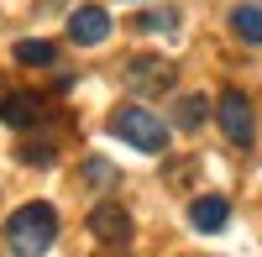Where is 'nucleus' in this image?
<instances>
[{
    "label": "nucleus",
    "mask_w": 262,
    "mask_h": 257,
    "mask_svg": "<svg viewBox=\"0 0 262 257\" xmlns=\"http://www.w3.org/2000/svg\"><path fill=\"white\" fill-rule=\"evenodd\" d=\"M6 242H11V252L16 257H42L53 242H58V210L53 205H21L16 216L6 221Z\"/></svg>",
    "instance_id": "obj_1"
},
{
    "label": "nucleus",
    "mask_w": 262,
    "mask_h": 257,
    "mask_svg": "<svg viewBox=\"0 0 262 257\" xmlns=\"http://www.w3.org/2000/svg\"><path fill=\"white\" fill-rule=\"evenodd\" d=\"M111 132L131 147H142V153H163L168 147V126L147 111V105H121V111L111 116Z\"/></svg>",
    "instance_id": "obj_2"
},
{
    "label": "nucleus",
    "mask_w": 262,
    "mask_h": 257,
    "mask_svg": "<svg viewBox=\"0 0 262 257\" xmlns=\"http://www.w3.org/2000/svg\"><path fill=\"white\" fill-rule=\"evenodd\" d=\"M215 111H221V126H226V137H231L236 147H252L257 126H252V105H247V95H242V90H226Z\"/></svg>",
    "instance_id": "obj_3"
},
{
    "label": "nucleus",
    "mask_w": 262,
    "mask_h": 257,
    "mask_svg": "<svg viewBox=\"0 0 262 257\" xmlns=\"http://www.w3.org/2000/svg\"><path fill=\"white\" fill-rule=\"evenodd\" d=\"M90 237H100L105 247H126L131 242V216H126L121 205H111V200L95 205L90 210Z\"/></svg>",
    "instance_id": "obj_4"
},
{
    "label": "nucleus",
    "mask_w": 262,
    "mask_h": 257,
    "mask_svg": "<svg viewBox=\"0 0 262 257\" xmlns=\"http://www.w3.org/2000/svg\"><path fill=\"white\" fill-rule=\"evenodd\" d=\"M69 37L79 42V48H95V42L111 37V16H105V6H79L69 16Z\"/></svg>",
    "instance_id": "obj_5"
},
{
    "label": "nucleus",
    "mask_w": 262,
    "mask_h": 257,
    "mask_svg": "<svg viewBox=\"0 0 262 257\" xmlns=\"http://www.w3.org/2000/svg\"><path fill=\"white\" fill-rule=\"evenodd\" d=\"M126 84H131V90H142V95H158V90L173 84V63H163V58H137V63L126 69Z\"/></svg>",
    "instance_id": "obj_6"
},
{
    "label": "nucleus",
    "mask_w": 262,
    "mask_h": 257,
    "mask_svg": "<svg viewBox=\"0 0 262 257\" xmlns=\"http://www.w3.org/2000/svg\"><path fill=\"white\" fill-rule=\"evenodd\" d=\"M226 221H231V200H221V195H200V200L189 205V226L205 231V237H215Z\"/></svg>",
    "instance_id": "obj_7"
},
{
    "label": "nucleus",
    "mask_w": 262,
    "mask_h": 257,
    "mask_svg": "<svg viewBox=\"0 0 262 257\" xmlns=\"http://www.w3.org/2000/svg\"><path fill=\"white\" fill-rule=\"evenodd\" d=\"M37 116H42L37 95H6V100H0V121H6V126H21V132H27V126H37Z\"/></svg>",
    "instance_id": "obj_8"
},
{
    "label": "nucleus",
    "mask_w": 262,
    "mask_h": 257,
    "mask_svg": "<svg viewBox=\"0 0 262 257\" xmlns=\"http://www.w3.org/2000/svg\"><path fill=\"white\" fill-rule=\"evenodd\" d=\"M231 32L242 37L247 48H257V42H262V6H257V0H247V6L231 11Z\"/></svg>",
    "instance_id": "obj_9"
},
{
    "label": "nucleus",
    "mask_w": 262,
    "mask_h": 257,
    "mask_svg": "<svg viewBox=\"0 0 262 257\" xmlns=\"http://www.w3.org/2000/svg\"><path fill=\"white\" fill-rule=\"evenodd\" d=\"M53 58H58V48H53V42H16V63H21V69H53Z\"/></svg>",
    "instance_id": "obj_10"
},
{
    "label": "nucleus",
    "mask_w": 262,
    "mask_h": 257,
    "mask_svg": "<svg viewBox=\"0 0 262 257\" xmlns=\"http://www.w3.org/2000/svg\"><path fill=\"white\" fill-rule=\"evenodd\" d=\"M137 27H142V32H173V27H179V11H168V6L142 11V16H137Z\"/></svg>",
    "instance_id": "obj_11"
},
{
    "label": "nucleus",
    "mask_w": 262,
    "mask_h": 257,
    "mask_svg": "<svg viewBox=\"0 0 262 257\" xmlns=\"http://www.w3.org/2000/svg\"><path fill=\"white\" fill-rule=\"evenodd\" d=\"M205 111H210V100H205V95H189V100L179 105V116H173V121H179L184 132H194V126L205 121Z\"/></svg>",
    "instance_id": "obj_12"
},
{
    "label": "nucleus",
    "mask_w": 262,
    "mask_h": 257,
    "mask_svg": "<svg viewBox=\"0 0 262 257\" xmlns=\"http://www.w3.org/2000/svg\"><path fill=\"white\" fill-rule=\"evenodd\" d=\"M21 158H27L32 168H42V163H53V142H27V147H21Z\"/></svg>",
    "instance_id": "obj_13"
},
{
    "label": "nucleus",
    "mask_w": 262,
    "mask_h": 257,
    "mask_svg": "<svg viewBox=\"0 0 262 257\" xmlns=\"http://www.w3.org/2000/svg\"><path fill=\"white\" fill-rule=\"evenodd\" d=\"M84 174H90L95 184H111V168H105V163H90V168H84Z\"/></svg>",
    "instance_id": "obj_14"
}]
</instances>
